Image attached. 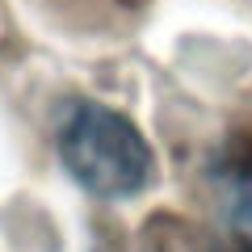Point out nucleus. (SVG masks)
Returning <instances> with one entry per match:
<instances>
[{"label":"nucleus","instance_id":"obj_1","mask_svg":"<svg viewBox=\"0 0 252 252\" xmlns=\"http://www.w3.org/2000/svg\"><path fill=\"white\" fill-rule=\"evenodd\" d=\"M59 160L76 185L97 198H135L156 177V156L139 126L97 101L67 109L59 126Z\"/></svg>","mask_w":252,"mask_h":252},{"label":"nucleus","instance_id":"obj_2","mask_svg":"<svg viewBox=\"0 0 252 252\" xmlns=\"http://www.w3.org/2000/svg\"><path fill=\"white\" fill-rule=\"evenodd\" d=\"M219 215L235 252H252V147L231 152L215 172Z\"/></svg>","mask_w":252,"mask_h":252}]
</instances>
